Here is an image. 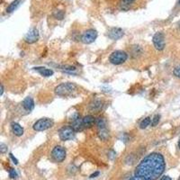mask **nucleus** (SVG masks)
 Wrapping results in <instances>:
<instances>
[{
    "mask_svg": "<svg viewBox=\"0 0 180 180\" xmlns=\"http://www.w3.org/2000/svg\"><path fill=\"white\" fill-rule=\"evenodd\" d=\"M166 163L164 157L158 152H152L146 156L137 166L135 176L146 180H157L164 172Z\"/></svg>",
    "mask_w": 180,
    "mask_h": 180,
    "instance_id": "1",
    "label": "nucleus"
},
{
    "mask_svg": "<svg viewBox=\"0 0 180 180\" xmlns=\"http://www.w3.org/2000/svg\"><path fill=\"white\" fill-rule=\"evenodd\" d=\"M54 91H55V94L60 96H64V97L73 96L78 91V87L75 83L66 82V83H62L59 86H57Z\"/></svg>",
    "mask_w": 180,
    "mask_h": 180,
    "instance_id": "2",
    "label": "nucleus"
},
{
    "mask_svg": "<svg viewBox=\"0 0 180 180\" xmlns=\"http://www.w3.org/2000/svg\"><path fill=\"white\" fill-rule=\"evenodd\" d=\"M53 125H54L53 120H52L50 118H42L34 122L32 128L36 132H42V131H46V130L52 128Z\"/></svg>",
    "mask_w": 180,
    "mask_h": 180,
    "instance_id": "3",
    "label": "nucleus"
},
{
    "mask_svg": "<svg viewBox=\"0 0 180 180\" xmlns=\"http://www.w3.org/2000/svg\"><path fill=\"white\" fill-rule=\"evenodd\" d=\"M128 59V54L123 51H115L114 52L110 57L109 61L114 65H120L124 63Z\"/></svg>",
    "mask_w": 180,
    "mask_h": 180,
    "instance_id": "4",
    "label": "nucleus"
},
{
    "mask_svg": "<svg viewBox=\"0 0 180 180\" xmlns=\"http://www.w3.org/2000/svg\"><path fill=\"white\" fill-rule=\"evenodd\" d=\"M75 131L71 126L66 125L63 126L60 131H59V137L61 141L66 142V141H69L72 140L75 136Z\"/></svg>",
    "mask_w": 180,
    "mask_h": 180,
    "instance_id": "5",
    "label": "nucleus"
},
{
    "mask_svg": "<svg viewBox=\"0 0 180 180\" xmlns=\"http://www.w3.org/2000/svg\"><path fill=\"white\" fill-rule=\"evenodd\" d=\"M152 42L156 50L162 51L165 48V36L162 32H158L154 34L152 38Z\"/></svg>",
    "mask_w": 180,
    "mask_h": 180,
    "instance_id": "6",
    "label": "nucleus"
},
{
    "mask_svg": "<svg viewBox=\"0 0 180 180\" xmlns=\"http://www.w3.org/2000/svg\"><path fill=\"white\" fill-rule=\"evenodd\" d=\"M52 157L56 162H62L66 158V150L62 146H56L52 151Z\"/></svg>",
    "mask_w": 180,
    "mask_h": 180,
    "instance_id": "7",
    "label": "nucleus"
},
{
    "mask_svg": "<svg viewBox=\"0 0 180 180\" xmlns=\"http://www.w3.org/2000/svg\"><path fill=\"white\" fill-rule=\"evenodd\" d=\"M97 37V32L94 29H89V30L86 31L82 36H81V41L85 43V44H90L92 42H95V40Z\"/></svg>",
    "mask_w": 180,
    "mask_h": 180,
    "instance_id": "8",
    "label": "nucleus"
},
{
    "mask_svg": "<svg viewBox=\"0 0 180 180\" xmlns=\"http://www.w3.org/2000/svg\"><path fill=\"white\" fill-rule=\"evenodd\" d=\"M38 40H39V32L36 28H32L25 37V42H27L29 44H32V43L36 42Z\"/></svg>",
    "mask_w": 180,
    "mask_h": 180,
    "instance_id": "9",
    "label": "nucleus"
},
{
    "mask_svg": "<svg viewBox=\"0 0 180 180\" xmlns=\"http://www.w3.org/2000/svg\"><path fill=\"white\" fill-rule=\"evenodd\" d=\"M123 34H124L123 31L118 27H113V28L109 29L108 32H107V36L111 40H119L123 36Z\"/></svg>",
    "mask_w": 180,
    "mask_h": 180,
    "instance_id": "10",
    "label": "nucleus"
},
{
    "mask_svg": "<svg viewBox=\"0 0 180 180\" xmlns=\"http://www.w3.org/2000/svg\"><path fill=\"white\" fill-rule=\"evenodd\" d=\"M71 127L74 129L75 132H81L85 127L83 124V119L80 118V116L77 119H75L74 121H72V125Z\"/></svg>",
    "mask_w": 180,
    "mask_h": 180,
    "instance_id": "11",
    "label": "nucleus"
},
{
    "mask_svg": "<svg viewBox=\"0 0 180 180\" xmlns=\"http://www.w3.org/2000/svg\"><path fill=\"white\" fill-rule=\"evenodd\" d=\"M33 69L36 70L37 72H39L43 77H51L54 73L52 69L46 68H43V67H35V68H33Z\"/></svg>",
    "mask_w": 180,
    "mask_h": 180,
    "instance_id": "12",
    "label": "nucleus"
},
{
    "mask_svg": "<svg viewBox=\"0 0 180 180\" xmlns=\"http://www.w3.org/2000/svg\"><path fill=\"white\" fill-rule=\"evenodd\" d=\"M11 128H12V132H14L15 135L20 137L24 134V128L17 122H12L11 123Z\"/></svg>",
    "mask_w": 180,
    "mask_h": 180,
    "instance_id": "13",
    "label": "nucleus"
},
{
    "mask_svg": "<svg viewBox=\"0 0 180 180\" xmlns=\"http://www.w3.org/2000/svg\"><path fill=\"white\" fill-rule=\"evenodd\" d=\"M22 105H23V107L25 108V110L30 112V111H32V110L33 109V107H34V101H33V99H32V97L28 96V97H26V98L23 101Z\"/></svg>",
    "mask_w": 180,
    "mask_h": 180,
    "instance_id": "14",
    "label": "nucleus"
},
{
    "mask_svg": "<svg viewBox=\"0 0 180 180\" xmlns=\"http://www.w3.org/2000/svg\"><path fill=\"white\" fill-rule=\"evenodd\" d=\"M95 119L92 115H87L83 118V124L85 128H91L95 123Z\"/></svg>",
    "mask_w": 180,
    "mask_h": 180,
    "instance_id": "15",
    "label": "nucleus"
},
{
    "mask_svg": "<svg viewBox=\"0 0 180 180\" xmlns=\"http://www.w3.org/2000/svg\"><path fill=\"white\" fill-rule=\"evenodd\" d=\"M103 106V103L100 100H94L93 102H91L89 105V109L91 111H99Z\"/></svg>",
    "mask_w": 180,
    "mask_h": 180,
    "instance_id": "16",
    "label": "nucleus"
},
{
    "mask_svg": "<svg viewBox=\"0 0 180 180\" xmlns=\"http://www.w3.org/2000/svg\"><path fill=\"white\" fill-rule=\"evenodd\" d=\"M142 53V49L138 46V45H134L132 47V56L136 58L138 56H140L141 54Z\"/></svg>",
    "mask_w": 180,
    "mask_h": 180,
    "instance_id": "17",
    "label": "nucleus"
},
{
    "mask_svg": "<svg viewBox=\"0 0 180 180\" xmlns=\"http://www.w3.org/2000/svg\"><path fill=\"white\" fill-rule=\"evenodd\" d=\"M21 3V0H15L13 1L6 8V13H12L13 11H15V9H16V7L19 5V4Z\"/></svg>",
    "mask_w": 180,
    "mask_h": 180,
    "instance_id": "18",
    "label": "nucleus"
},
{
    "mask_svg": "<svg viewBox=\"0 0 180 180\" xmlns=\"http://www.w3.org/2000/svg\"><path fill=\"white\" fill-rule=\"evenodd\" d=\"M95 124L99 130L105 129L106 128V120L104 117H99L97 120L95 121Z\"/></svg>",
    "mask_w": 180,
    "mask_h": 180,
    "instance_id": "19",
    "label": "nucleus"
},
{
    "mask_svg": "<svg viewBox=\"0 0 180 180\" xmlns=\"http://www.w3.org/2000/svg\"><path fill=\"white\" fill-rule=\"evenodd\" d=\"M135 0H122L120 3L121 9L122 10H128L131 6V5L134 2Z\"/></svg>",
    "mask_w": 180,
    "mask_h": 180,
    "instance_id": "20",
    "label": "nucleus"
},
{
    "mask_svg": "<svg viewBox=\"0 0 180 180\" xmlns=\"http://www.w3.org/2000/svg\"><path fill=\"white\" fill-rule=\"evenodd\" d=\"M98 136H99V138H100L102 141H107L108 138H109V132H108V131L106 130V128H105V129L99 130V132H98Z\"/></svg>",
    "mask_w": 180,
    "mask_h": 180,
    "instance_id": "21",
    "label": "nucleus"
},
{
    "mask_svg": "<svg viewBox=\"0 0 180 180\" xmlns=\"http://www.w3.org/2000/svg\"><path fill=\"white\" fill-rule=\"evenodd\" d=\"M58 68H60V69H62V70H65V71H68V72H73V71H75L77 68H76V67H74V66H68V65H61V66H57Z\"/></svg>",
    "mask_w": 180,
    "mask_h": 180,
    "instance_id": "22",
    "label": "nucleus"
},
{
    "mask_svg": "<svg viewBox=\"0 0 180 180\" xmlns=\"http://www.w3.org/2000/svg\"><path fill=\"white\" fill-rule=\"evenodd\" d=\"M150 122H151L150 117H146L145 119H143V120L141 122V123H140V128H141V129H146V128L150 125Z\"/></svg>",
    "mask_w": 180,
    "mask_h": 180,
    "instance_id": "23",
    "label": "nucleus"
},
{
    "mask_svg": "<svg viewBox=\"0 0 180 180\" xmlns=\"http://www.w3.org/2000/svg\"><path fill=\"white\" fill-rule=\"evenodd\" d=\"M53 16L58 19V20H62L64 18V12L61 10H57L53 12Z\"/></svg>",
    "mask_w": 180,
    "mask_h": 180,
    "instance_id": "24",
    "label": "nucleus"
},
{
    "mask_svg": "<svg viewBox=\"0 0 180 180\" xmlns=\"http://www.w3.org/2000/svg\"><path fill=\"white\" fill-rule=\"evenodd\" d=\"M159 120H160V115H156L151 119V126L155 127L156 125H158V122H159Z\"/></svg>",
    "mask_w": 180,
    "mask_h": 180,
    "instance_id": "25",
    "label": "nucleus"
},
{
    "mask_svg": "<svg viewBox=\"0 0 180 180\" xmlns=\"http://www.w3.org/2000/svg\"><path fill=\"white\" fill-rule=\"evenodd\" d=\"M9 177H10L11 178H13V179L17 178L18 175H17L16 171H15L14 168H10V169H9Z\"/></svg>",
    "mask_w": 180,
    "mask_h": 180,
    "instance_id": "26",
    "label": "nucleus"
},
{
    "mask_svg": "<svg viewBox=\"0 0 180 180\" xmlns=\"http://www.w3.org/2000/svg\"><path fill=\"white\" fill-rule=\"evenodd\" d=\"M173 74H174V76H175V77H177V78H180V66H178V67H176V68H174V70H173Z\"/></svg>",
    "mask_w": 180,
    "mask_h": 180,
    "instance_id": "27",
    "label": "nucleus"
},
{
    "mask_svg": "<svg viewBox=\"0 0 180 180\" xmlns=\"http://www.w3.org/2000/svg\"><path fill=\"white\" fill-rule=\"evenodd\" d=\"M0 151H1V153H5L7 151V146L4 143H1L0 144Z\"/></svg>",
    "mask_w": 180,
    "mask_h": 180,
    "instance_id": "28",
    "label": "nucleus"
},
{
    "mask_svg": "<svg viewBox=\"0 0 180 180\" xmlns=\"http://www.w3.org/2000/svg\"><path fill=\"white\" fill-rule=\"evenodd\" d=\"M9 155H10V158H12V160L14 161V163H15V165H17V164H18V160H17V159H16V158H15L14 157V155H13L12 153H10Z\"/></svg>",
    "mask_w": 180,
    "mask_h": 180,
    "instance_id": "29",
    "label": "nucleus"
},
{
    "mask_svg": "<svg viewBox=\"0 0 180 180\" xmlns=\"http://www.w3.org/2000/svg\"><path fill=\"white\" fill-rule=\"evenodd\" d=\"M130 180H146V179H145V178H141V177H137V176H135L134 178H131Z\"/></svg>",
    "mask_w": 180,
    "mask_h": 180,
    "instance_id": "30",
    "label": "nucleus"
},
{
    "mask_svg": "<svg viewBox=\"0 0 180 180\" xmlns=\"http://www.w3.org/2000/svg\"><path fill=\"white\" fill-rule=\"evenodd\" d=\"M97 176H99V172H95L94 174H92L90 176V178H96Z\"/></svg>",
    "mask_w": 180,
    "mask_h": 180,
    "instance_id": "31",
    "label": "nucleus"
},
{
    "mask_svg": "<svg viewBox=\"0 0 180 180\" xmlns=\"http://www.w3.org/2000/svg\"><path fill=\"white\" fill-rule=\"evenodd\" d=\"M160 180H172V178L168 176H164L160 178Z\"/></svg>",
    "mask_w": 180,
    "mask_h": 180,
    "instance_id": "32",
    "label": "nucleus"
},
{
    "mask_svg": "<svg viewBox=\"0 0 180 180\" xmlns=\"http://www.w3.org/2000/svg\"><path fill=\"white\" fill-rule=\"evenodd\" d=\"M3 93H4V87H3V85H1V93H0V95H2Z\"/></svg>",
    "mask_w": 180,
    "mask_h": 180,
    "instance_id": "33",
    "label": "nucleus"
},
{
    "mask_svg": "<svg viewBox=\"0 0 180 180\" xmlns=\"http://www.w3.org/2000/svg\"><path fill=\"white\" fill-rule=\"evenodd\" d=\"M178 147H179V149H180V140L178 141Z\"/></svg>",
    "mask_w": 180,
    "mask_h": 180,
    "instance_id": "34",
    "label": "nucleus"
},
{
    "mask_svg": "<svg viewBox=\"0 0 180 180\" xmlns=\"http://www.w3.org/2000/svg\"><path fill=\"white\" fill-rule=\"evenodd\" d=\"M178 3H179V5H180V0H178Z\"/></svg>",
    "mask_w": 180,
    "mask_h": 180,
    "instance_id": "35",
    "label": "nucleus"
},
{
    "mask_svg": "<svg viewBox=\"0 0 180 180\" xmlns=\"http://www.w3.org/2000/svg\"><path fill=\"white\" fill-rule=\"evenodd\" d=\"M179 180H180V178H179Z\"/></svg>",
    "mask_w": 180,
    "mask_h": 180,
    "instance_id": "36",
    "label": "nucleus"
}]
</instances>
